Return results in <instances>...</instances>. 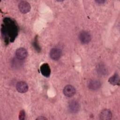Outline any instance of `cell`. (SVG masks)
<instances>
[{
    "label": "cell",
    "mask_w": 120,
    "mask_h": 120,
    "mask_svg": "<svg viewBox=\"0 0 120 120\" xmlns=\"http://www.w3.org/2000/svg\"><path fill=\"white\" fill-rule=\"evenodd\" d=\"M18 33V27L15 21L9 17L4 18L1 25V34L5 43L8 45L14 42Z\"/></svg>",
    "instance_id": "6da1fadb"
},
{
    "label": "cell",
    "mask_w": 120,
    "mask_h": 120,
    "mask_svg": "<svg viewBox=\"0 0 120 120\" xmlns=\"http://www.w3.org/2000/svg\"><path fill=\"white\" fill-rule=\"evenodd\" d=\"M80 41L82 44H87L90 42L91 37L90 33L87 31H82L79 35Z\"/></svg>",
    "instance_id": "7a4b0ae2"
},
{
    "label": "cell",
    "mask_w": 120,
    "mask_h": 120,
    "mask_svg": "<svg viewBox=\"0 0 120 120\" xmlns=\"http://www.w3.org/2000/svg\"><path fill=\"white\" fill-rule=\"evenodd\" d=\"M18 8L21 13L26 14L30 10L31 6L28 2L21 1L18 4Z\"/></svg>",
    "instance_id": "3957f363"
},
{
    "label": "cell",
    "mask_w": 120,
    "mask_h": 120,
    "mask_svg": "<svg viewBox=\"0 0 120 120\" xmlns=\"http://www.w3.org/2000/svg\"><path fill=\"white\" fill-rule=\"evenodd\" d=\"M76 92L75 89L71 85H67L63 89V94L67 97H73Z\"/></svg>",
    "instance_id": "277c9868"
},
{
    "label": "cell",
    "mask_w": 120,
    "mask_h": 120,
    "mask_svg": "<svg viewBox=\"0 0 120 120\" xmlns=\"http://www.w3.org/2000/svg\"><path fill=\"white\" fill-rule=\"evenodd\" d=\"M61 51L58 48H53L50 52V56L54 60H58L61 56Z\"/></svg>",
    "instance_id": "5b68a950"
},
{
    "label": "cell",
    "mask_w": 120,
    "mask_h": 120,
    "mask_svg": "<svg viewBox=\"0 0 120 120\" xmlns=\"http://www.w3.org/2000/svg\"><path fill=\"white\" fill-rule=\"evenodd\" d=\"M15 55L17 59L20 60H23L27 57L28 52L25 48L20 47L18 48L15 51Z\"/></svg>",
    "instance_id": "8992f818"
},
{
    "label": "cell",
    "mask_w": 120,
    "mask_h": 120,
    "mask_svg": "<svg viewBox=\"0 0 120 120\" xmlns=\"http://www.w3.org/2000/svg\"><path fill=\"white\" fill-rule=\"evenodd\" d=\"M68 109L71 113H77L80 109V105L79 103L75 100H73L68 103Z\"/></svg>",
    "instance_id": "52a82bcc"
},
{
    "label": "cell",
    "mask_w": 120,
    "mask_h": 120,
    "mask_svg": "<svg viewBox=\"0 0 120 120\" xmlns=\"http://www.w3.org/2000/svg\"><path fill=\"white\" fill-rule=\"evenodd\" d=\"M40 70L42 75L46 77H48L51 74V69L49 64L47 63L43 64L40 68Z\"/></svg>",
    "instance_id": "ba28073f"
},
{
    "label": "cell",
    "mask_w": 120,
    "mask_h": 120,
    "mask_svg": "<svg viewBox=\"0 0 120 120\" xmlns=\"http://www.w3.org/2000/svg\"><path fill=\"white\" fill-rule=\"evenodd\" d=\"M16 89L20 93H25L28 90V85L27 83L23 81H20L17 83Z\"/></svg>",
    "instance_id": "9c48e42d"
},
{
    "label": "cell",
    "mask_w": 120,
    "mask_h": 120,
    "mask_svg": "<svg viewBox=\"0 0 120 120\" xmlns=\"http://www.w3.org/2000/svg\"><path fill=\"white\" fill-rule=\"evenodd\" d=\"M99 118L102 120H110L112 118V113L111 111L107 109L102 110L99 115Z\"/></svg>",
    "instance_id": "30bf717a"
},
{
    "label": "cell",
    "mask_w": 120,
    "mask_h": 120,
    "mask_svg": "<svg viewBox=\"0 0 120 120\" xmlns=\"http://www.w3.org/2000/svg\"><path fill=\"white\" fill-rule=\"evenodd\" d=\"M101 86V82L97 80H91L88 83L89 88L92 90H96L99 89Z\"/></svg>",
    "instance_id": "8fae6325"
},
{
    "label": "cell",
    "mask_w": 120,
    "mask_h": 120,
    "mask_svg": "<svg viewBox=\"0 0 120 120\" xmlns=\"http://www.w3.org/2000/svg\"><path fill=\"white\" fill-rule=\"evenodd\" d=\"M108 82L113 85H119L120 82V77L119 75L116 73L113 75L111 77L109 78L108 80Z\"/></svg>",
    "instance_id": "7c38bea8"
},
{
    "label": "cell",
    "mask_w": 120,
    "mask_h": 120,
    "mask_svg": "<svg viewBox=\"0 0 120 120\" xmlns=\"http://www.w3.org/2000/svg\"><path fill=\"white\" fill-rule=\"evenodd\" d=\"M38 36H37L34 39V41L33 42V43H32V45H33V47L34 48L35 50H36V51L38 52H40L41 51V48L39 45V44L38 43Z\"/></svg>",
    "instance_id": "4fadbf2b"
},
{
    "label": "cell",
    "mask_w": 120,
    "mask_h": 120,
    "mask_svg": "<svg viewBox=\"0 0 120 120\" xmlns=\"http://www.w3.org/2000/svg\"><path fill=\"white\" fill-rule=\"evenodd\" d=\"M25 118V112L23 110H21L19 114V119L20 120H24Z\"/></svg>",
    "instance_id": "5bb4252c"
},
{
    "label": "cell",
    "mask_w": 120,
    "mask_h": 120,
    "mask_svg": "<svg viewBox=\"0 0 120 120\" xmlns=\"http://www.w3.org/2000/svg\"><path fill=\"white\" fill-rule=\"evenodd\" d=\"M95 2L98 4H103L104 3H105V0H95Z\"/></svg>",
    "instance_id": "9a60e30c"
},
{
    "label": "cell",
    "mask_w": 120,
    "mask_h": 120,
    "mask_svg": "<svg viewBox=\"0 0 120 120\" xmlns=\"http://www.w3.org/2000/svg\"><path fill=\"white\" fill-rule=\"evenodd\" d=\"M47 119L44 116H39L38 117L36 120H47Z\"/></svg>",
    "instance_id": "2e32d148"
}]
</instances>
